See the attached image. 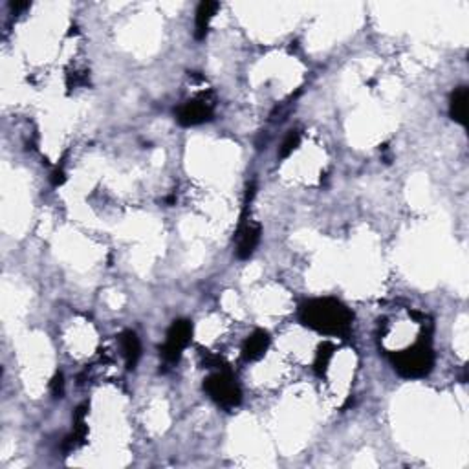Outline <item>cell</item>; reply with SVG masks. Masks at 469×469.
<instances>
[{"instance_id":"obj_15","label":"cell","mask_w":469,"mask_h":469,"mask_svg":"<svg viewBox=\"0 0 469 469\" xmlns=\"http://www.w3.org/2000/svg\"><path fill=\"white\" fill-rule=\"evenodd\" d=\"M11 8L15 9V11H22V9H28L30 8V2H11Z\"/></svg>"},{"instance_id":"obj_10","label":"cell","mask_w":469,"mask_h":469,"mask_svg":"<svg viewBox=\"0 0 469 469\" xmlns=\"http://www.w3.org/2000/svg\"><path fill=\"white\" fill-rule=\"evenodd\" d=\"M119 345H122L123 357L126 361V369H136L139 357H141V343H139V338L136 335V332H123L122 338H119Z\"/></svg>"},{"instance_id":"obj_9","label":"cell","mask_w":469,"mask_h":469,"mask_svg":"<svg viewBox=\"0 0 469 469\" xmlns=\"http://www.w3.org/2000/svg\"><path fill=\"white\" fill-rule=\"evenodd\" d=\"M218 8H220L218 2H209V0H204V2L198 4L195 18V37L198 41L205 39V35H207L209 31V22L217 15Z\"/></svg>"},{"instance_id":"obj_11","label":"cell","mask_w":469,"mask_h":469,"mask_svg":"<svg viewBox=\"0 0 469 469\" xmlns=\"http://www.w3.org/2000/svg\"><path fill=\"white\" fill-rule=\"evenodd\" d=\"M335 347L332 343H323L321 347L318 348V354H316V360H313V370L318 376H325L328 367H330V361L334 357Z\"/></svg>"},{"instance_id":"obj_8","label":"cell","mask_w":469,"mask_h":469,"mask_svg":"<svg viewBox=\"0 0 469 469\" xmlns=\"http://www.w3.org/2000/svg\"><path fill=\"white\" fill-rule=\"evenodd\" d=\"M468 87H458L453 90L451 99H449V116L455 123L465 126L468 125Z\"/></svg>"},{"instance_id":"obj_6","label":"cell","mask_w":469,"mask_h":469,"mask_svg":"<svg viewBox=\"0 0 469 469\" xmlns=\"http://www.w3.org/2000/svg\"><path fill=\"white\" fill-rule=\"evenodd\" d=\"M261 226L259 224H248L246 217H242L239 233H237V257L239 259H249L255 253L257 246L261 242Z\"/></svg>"},{"instance_id":"obj_13","label":"cell","mask_w":469,"mask_h":469,"mask_svg":"<svg viewBox=\"0 0 469 469\" xmlns=\"http://www.w3.org/2000/svg\"><path fill=\"white\" fill-rule=\"evenodd\" d=\"M50 391H52L53 398H63V394H65V378H63L61 372H57L53 376L52 383H50Z\"/></svg>"},{"instance_id":"obj_3","label":"cell","mask_w":469,"mask_h":469,"mask_svg":"<svg viewBox=\"0 0 469 469\" xmlns=\"http://www.w3.org/2000/svg\"><path fill=\"white\" fill-rule=\"evenodd\" d=\"M204 391L218 407L226 409V411H233L242 401V391H240L239 383L227 370L211 374L204 382Z\"/></svg>"},{"instance_id":"obj_4","label":"cell","mask_w":469,"mask_h":469,"mask_svg":"<svg viewBox=\"0 0 469 469\" xmlns=\"http://www.w3.org/2000/svg\"><path fill=\"white\" fill-rule=\"evenodd\" d=\"M193 339V323L187 319H178L167 330L166 343L160 347V354L166 363H178L182 352Z\"/></svg>"},{"instance_id":"obj_14","label":"cell","mask_w":469,"mask_h":469,"mask_svg":"<svg viewBox=\"0 0 469 469\" xmlns=\"http://www.w3.org/2000/svg\"><path fill=\"white\" fill-rule=\"evenodd\" d=\"M65 180H66L65 171H61V169L53 171V173H52V183H53V185H55V187L63 185V183H65Z\"/></svg>"},{"instance_id":"obj_7","label":"cell","mask_w":469,"mask_h":469,"mask_svg":"<svg viewBox=\"0 0 469 469\" xmlns=\"http://www.w3.org/2000/svg\"><path fill=\"white\" fill-rule=\"evenodd\" d=\"M269 343H271V338H269L268 332L255 330L244 341L242 357L246 361H259L261 357H264V354L268 352Z\"/></svg>"},{"instance_id":"obj_12","label":"cell","mask_w":469,"mask_h":469,"mask_svg":"<svg viewBox=\"0 0 469 469\" xmlns=\"http://www.w3.org/2000/svg\"><path fill=\"white\" fill-rule=\"evenodd\" d=\"M301 144V134L297 131H290L286 134V138L283 139V144H281V149H279V158L284 160L291 154V152L296 151Z\"/></svg>"},{"instance_id":"obj_5","label":"cell","mask_w":469,"mask_h":469,"mask_svg":"<svg viewBox=\"0 0 469 469\" xmlns=\"http://www.w3.org/2000/svg\"><path fill=\"white\" fill-rule=\"evenodd\" d=\"M215 116V104L205 97L189 99L176 109V122L182 126H196L205 122H211Z\"/></svg>"},{"instance_id":"obj_1","label":"cell","mask_w":469,"mask_h":469,"mask_svg":"<svg viewBox=\"0 0 469 469\" xmlns=\"http://www.w3.org/2000/svg\"><path fill=\"white\" fill-rule=\"evenodd\" d=\"M299 319L304 326L325 335H347L352 328L354 313L341 301L312 299L304 303L299 310Z\"/></svg>"},{"instance_id":"obj_2","label":"cell","mask_w":469,"mask_h":469,"mask_svg":"<svg viewBox=\"0 0 469 469\" xmlns=\"http://www.w3.org/2000/svg\"><path fill=\"white\" fill-rule=\"evenodd\" d=\"M394 370L404 378H424L435 367V352L431 347V339H421L413 347L396 352L392 356Z\"/></svg>"}]
</instances>
